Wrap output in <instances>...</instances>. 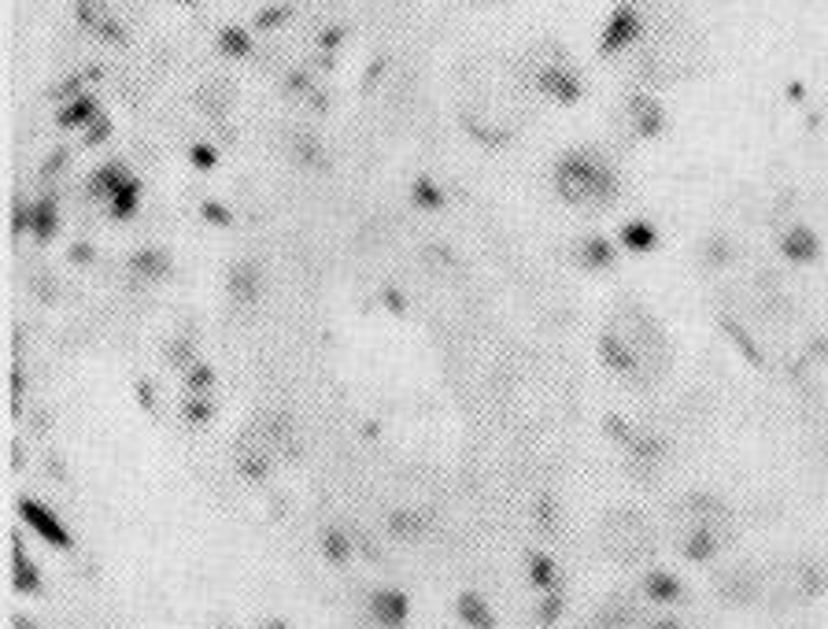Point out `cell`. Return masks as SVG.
<instances>
[{"label": "cell", "instance_id": "obj_40", "mask_svg": "<svg viewBox=\"0 0 828 629\" xmlns=\"http://www.w3.org/2000/svg\"><path fill=\"white\" fill-rule=\"evenodd\" d=\"M78 89H82V82H78V78H71V82H64V85L56 89V97H71V93H78Z\"/></svg>", "mask_w": 828, "mask_h": 629}, {"label": "cell", "instance_id": "obj_33", "mask_svg": "<svg viewBox=\"0 0 828 629\" xmlns=\"http://www.w3.org/2000/svg\"><path fill=\"white\" fill-rule=\"evenodd\" d=\"M108 134H111V123L100 115V118H93V123H89V130H85V144H89V148H97L100 141H108Z\"/></svg>", "mask_w": 828, "mask_h": 629}, {"label": "cell", "instance_id": "obj_23", "mask_svg": "<svg viewBox=\"0 0 828 629\" xmlns=\"http://www.w3.org/2000/svg\"><path fill=\"white\" fill-rule=\"evenodd\" d=\"M580 263L592 266V271H603V266L614 263V249H610L603 237H585V241H580Z\"/></svg>", "mask_w": 828, "mask_h": 629}, {"label": "cell", "instance_id": "obj_28", "mask_svg": "<svg viewBox=\"0 0 828 629\" xmlns=\"http://www.w3.org/2000/svg\"><path fill=\"white\" fill-rule=\"evenodd\" d=\"M211 385H214V367H211V363H196V367L186 371V389H189V397H207Z\"/></svg>", "mask_w": 828, "mask_h": 629}, {"label": "cell", "instance_id": "obj_5", "mask_svg": "<svg viewBox=\"0 0 828 629\" xmlns=\"http://www.w3.org/2000/svg\"><path fill=\"white\" fill-rule=\"evenodd\" d=\"M274 456H278V448H274V441H270V433H266L263 423L244 426V433L233 444V463H237V470L244 477H248V482H266L270 467H274Z\"/></svg>", "mask_w": 828, "mask_h": 629}, {"label": "cell", "instance_id": "obj_12", "mask_svg": "<svg viewBox=\"0 0 828 629\" xmlns=\"http://www.w3.org/2000/svg\"><path fill=\"white\" fill-rule=\"evenodd\" d=\"M625 111H629V123L636 127V134H640V137H655V134L662 130V108H658V100H655V97H648V93H632V97H629V104H625Z\"/></svg>", "mask_w": 828, "mask_h": 629}, {"label": "cell", "instance_id": "obj_20", "mask_svg": "<svg viewBox=\"0 0 828 629\" xmlns=\"http://www.w3.org/2000/svg\"><path fill=\"white\" fill-rule=\"evenodd\" d=\"M12 571H15V589L19 592H30V596L41 592V574H38V566L26 559L19 537H15V563H12Z\"/></svg>", "mask_w": 828, "mask_h": 629}, {"label": "cell", "instance_id": "obj_36", "mask_svg": "<svg viewBox=\"0 0 828 629\" xmlns=\"http://www.w3.org/2000/svg\"><path fill=\"white\" fill-rule=\"evenodd\" d=\"M97 34H100L104 41H122V26H115L111 19H104V22L97 26Z\"/></svg>", "mask_w": 828, "mask_h": 629}, {"label": "cell", "instance_id": "obj_26", "mask_svg": "<svg viewBox=\"0 0 828 629\" xmlns=\"http://www.w3.org/2000/svg\"><path fill=\"white\" fill-rule=\"evenodd\" d=\"M529 581H533L536 589H544V592H551V589H555V581H559L555 563H551L544 552H533V555H529Z\"/></svg>", "mask_w": 828, "mask_h": 629}, {"label": "cell", "instance_id": "obj_6", "mask_svg": "<svg viewBox=\"0 0 828 629\" xmlns=\"http://www.w3.org/2000/svg\"><path fill=\"white\" fill-rule=\"evenodd\" d=\"M533 85L544 97L559 100V104H573L580 97V82L577 74L566 67V56L555 59H533Z\"/></svg>", "mask_w": 828, "mask_h": 629}, {"label": "cell", "instance_id": "obj_18", "mask_svg": "<svg viewBox=\"0 0 828 629\" xmlns=\"http://www.w3.org/2000/svg\"><path fill=\"white\" fill-rule=\"evenodd\" d=\"M126 167H122L118 160L115 163H104V167H97L93 170V178H89V197H104V200H111L115 193H118V186L126 182Z\"/></svg>", "mask_w": 828, "mask_h": 629}, {"label": "cell", "instance_id": "obj_7", "mask_svg": "<svg viewBox=\"0 0 828 629\" xmlns=\"http://www.w3.org/2000/svg\"><path fill=\"white\" fill-rule=\"evenodd\" d=\"M19 515H22V522L34 529L41 541H48L52 548H59V552H71V548H74V541H71V533H67L64 519H56L45 503L22 496V500H19Z\"/></svg>", "mask_w": 828, "mask_h": 629}, {"label": "cell", "instance_id": "obj_16", "mask_svg": "<svg viewBox=\"0 0 828 629\" xmlns=\"http://www.w3.org/2000/svg\"><path fill=\"white\" fill-rule=\"evenodd\" d=\"M425 529H429V519L422 511H411V507H407V511H392L388 515V533L396 537V541H407V545L422 541Z\"/></svg>", "mask_w": 828, "mask_h": 629}, {"label": "cell", "instance_id": "obj_8", "mask_svg": "<svg viewBox=\"0 0 828 629\" xmlns=\"http://www.w3.org/2000/svg\"><path fill=\"white\" fill-rule=\"evenodd\" d=\"M718 596L728 607H751L762 600V571L754 566H728L718 578Z\"/></svg>", "mask_w": 828, "mask_h": 629}, {"label": "cell", "instance_id": "obj_19", "mask_svg": "<svg viewBox=\"0 0 828 629\" xmlns=\"http://www.w3.org/2000/svg\"><path fill=\"white\" fill-rule=\"evenodd\" d=\"M56 226H59V215H56L52 197H41L38 204H30V233H34L38 241H52Z\"/></svg>", "mask_w": 828, "mask_h": 629}, {"label": "cell", "instance_id": "obj_39", "mask_svg": "<svg viewBox=\"0 0 828 629\" xmlns=\"http://www.w3.org/2000/svg\"><path fill=\"white\" fill-rule=\"evenodd\" d=\"M648 629H684L677 618H655V622H648Z\"/></svg>", "mask_w": 828, "mask_h": 629}, {"label": "cell", "instance_id": "obj_14", "mask_svg": "<svg viewBox=\"0 0 828 629\" xmlns=\"http://www.w3.org/2000/svg\"><path fill=\"white\" fill-rule=\"evenodd\" d=\"M643 596H648L651 604H677V600H684V585L669 571H648L643 574Z\"/></svg>", "mask_w": 828, "mask_h": 629}, {"label": "cell", "instance_id": "obj_41", "mask_svg": "<svg viewBox=\"0 0 828 629\" xmlns=\"http://www.w3.org/2000/svg\"><path fill=\"white\" fill-rule=\"evenodd\" d=\"M289 89H300L303 93V89H308V74H289Z\"/></svg>", "mask_w": 828, "mask_h": 629}, {"label": "cell", "instance_id": "obj_44", "mask_svg": "<svg viewBox=\"0 0 828 629\" xmlns=\"http://www.w3.org/2000/svg\"><path fill=\"white\" fill-rule=\"evenodd\" d=\"M15 629H38V625L26 622V615H15Z\"/></svg>", "mask_w": 828, "mask_h": 629}, {"label": "cell", "instance_id": "obj_27", "mask_svg": "<svg viewBox=\"0 0 828 629\" xmlns=\"http://www.w3.org/2000/svg\"><path fill=\"white\" fill-rule=\"evenodd\" d=\"M181 418H186L189 426H207L214 418V400L211 397H186V404H181Z\"/></svg>", "mask_w": 828, "mask_h": 629}, {"label": "cell", "instance_id": "obj_25", "mask_svg": "<svg viewBox=\"0 0 828 629\" xmlns=\"http://www.w3.org/2000/svg\"><path fill=\"white\" fill-rule=\"evenodd\" d=\"M655 226H648V223H629L625 230H622V245L629 249V252H651L655 249Z\"/></svg>", "mask_w": 828, "mask_h": 629}, {"label": "cell", "instance_id": "obj_38", "mask_svg": "<svg viewBox=\"0 0 828 629\" xmlns=\"http://www.w3.org/2000/svg\"><path fill=\"white\" fill-rule=\"evenodd\" d=\"M200 212H204V219H211V223H222V226L230 223V215L222 212V207H219V204H204V207H200Z\"/></svg>", "mask_w": 828, "mask_h": 629}, {"label": "cell", "instance_id": "obj_4", "mask_svg": "<svg viewBox=\"0 0 828 629\" xmlns=\"http://www.w3.org/2000/svg\"><path fill=\"white\" fill-rule=\"evenodd\" d=\"M821 589H824V571L814 559H784L773 563L770 571H762V600L773 607L814 600Z\"/></svg>", "mask_w": 828, "mask_h": 629}, {"label": "cell", "instance_id": "obj_37", "mask_svg": "<svg viewBox=\"0 0 828 629\" xmlns=\"http://www.w3.org/2000/svg\"><path fill=\"white\" fill-rule=\"evenodd\" d=\"M285 15H289L285 8H274V12H263V15L256 19V26H263V30H266V26H278V22L285 19Z\"/></svg>", "mask_w": 828, "mask_h": 629}, {"label": "cell", "instance_id": "obj_45", "mask_svg": "<svg viewBox=\"0 0 828 629\" xmlns=\"http://www.w3.org/2000/svg\"><path fill=\"white\" fill-rule=\"evenodd\" d=\"M592 629H603V625H592Z\"/></svg>", "mask_w": 828, "mask_h": 629}, {"label": "cell", "instance_id": "obj_2", "mask_svg": "<svg viewBox=\"0 0 828 629\" xmlns=\"http://www.w3.org/2000/svg\"><path fill=\"white\" fill-rule=\"evenodd\" d=\"M555 189L573 207H603L618 197V178L596 153H566L555 167Z\"/></svg>", "mask_w": 828, "mask_h": 629}, {"label": "cell", "instance_id": "obj_32", "mask_svg": "<svg viewBox=\"0 0 828 629\" xmlns=\"http://www.w3.org/2000/svg\"><path fill=\"white\" fill-rule=\"evenodd\" d=\"M292 153H296V160H300V163H318L322 148H318V141H315V137H296V141H292Z\"/></svg>", "mask_w": 828, "mask_h": 629}, {"label": "cell", "instance_id": "obj_43", "mask_svg": "<svg viewBox=\"0 0 828 629\" xmlns=\"http://www.w3.org/2000/svg\"><path fill=\"white\" fill-rule=\"evenodd\" d=\"M259 629H289V625H285V622H282V618H270V622H263V625H259Z\"/></svg>", "mask_w": 828, "mask_h": 629}, {"label": "cell", "instance_id": "obj_31", "mask_svg": "<svg viewBox=\"0 0 828 629\" xmlns=\"http://www.w3.org/2000/svg\"><path fill=\"white\" fill-rule=\"evenodd\" d=\"M167 363H170V367H178V371H189V367H196L193 345H189V341H170V348H167Z\"/></svg>", "mask_w": 828, "mask_h": 629}, {"label": "cell", "instance_id": "obj_9", "mask_svg": "<svg viewBox=\"0 0 828 629\" xmlns=\"http://www.w3.org/2000/svg\"><path fill=\"white\" fill-rule=\"evenodd\" d=\"M640 34H643V19H640V12H636L632 4H622V8H614V15H610V22H606V30H603L599 52H603V56H614V52L629 48Z\"/></svg>", "mask_w": 828, "mask_h": 629}, {"label": "cell", "instance_id": "obj_11", "mask_svg": "<svg viewBox=\"0 0 828 629\" xmlns=\"http://www.w3.org/2000/svg\"><path fill=\"white\" fill-rule=\"evenodd\" d=\"M407 615H411V600H407L400 589H378L370 596V618L381 629H404Z\"/></svg>", "mask_w": 828, "mask_h": 629}, {"label": "cell", "instance_id": "obj_3", "mask_svg": "<svg viewBox=\"0 0 828 629\" xmlns=\"http://www.w3.org/2000/svg\"><path fill=\"white\" fill-rule=\"evenodd\" d=\"M599 545L614 563L640 566L655 555V526L636 507H614L599 522Z\"/></svg>", "mask_w": 828, "mask_h": 629}, {"label": "cell", "instance_id": "obj_1", "mask_svg": "<svg viewBox=\"0 0 828 629\" xmlns=\"http://www.w3.org/2000/svg\"><path fill=\"white\" fill-rule=\"evenodd\" d=\"M606 326L614 329V334L625 341V348L632 352L640 378H662L669 371V341H666L662 326L655 322V315L648 308L625 301Z\"/></svg>", "mask_w": 828, "mask_h": 629}, {"label": "cell", "instance_id": "obj_17", "mask_svg": "<svg viewBox=\"0 0 828 629\" xmlns=\"http://www.w3.org/2000/svg\"><path fill=\"white\" fill-rule=\"evenodd\" d=\"M458 618H463L470 629H492L496 625V615H492V607L484 604L481 592H463L458 596Z\"/></svg>", "mask_w": 828, "mask_h": 629}, {"label": "cell", "instance_id": "obj_30", "mask_svg": "<svg viewBox=\"0 0 828 629\" xmlns=\"http://www.w3.org/2000/svg\"><path fill=\"white\" fill-rule=\"evenodd\" d=\"M219 45H222L226 56H248V48H252L248 34H244V30H237V26H226V30H222Z\"/></svg>", "mask_w": 828, "mask_h": 629}, {"label": "cell", "instance_id": "obj_42", "mask_svg": "<svg viewBox=\"0 0 828 629\" xmlns=\"http://www.w3.org/2000/svg\"><path fill=\"white\" fill-rule=\"evenodd\" d=\"M341 41V30H329V34H322V45H336Z\"/></svg>", "mask_w": 828, "mask_h": 629}, {"label": "cell", "instance_id": "obj_13", "mask_svg": "<svg viewBox=\"0 0 828 629\" xmlns=\"http://www.w3.org/2000/svg\"><path fill=\"white\" fill-rule=\"evenodd\" d=\"M130 275L144 285H156V282L170 278V256L160 249H141L130 256Z\"/></svg>", "mask_w": 828, "mask_h": 629}, {"label": "cell", "instance_id": "obj_29", "mask_svg": "<svg viewBox=\"0 0 828 629\" xmlns=\"http://www.w3.org/2000/svg\"><path fill=\"white\" fill-rule=\"evenodd\" d=\"M562 611H566V596L559 592V589H551L544 600H540V611H536V622L540 625H551L555 618H562Z\"/></svg>", "mask_w": 828, "mask_h": 629}, {"label": "cell", "instance_id": "obj_21", "mask_svg": "<svg viewBox=\"0 0 828 629\" xmlns=\"http://www.w3.org/2000/svg\"><path fill=\"white\" fill-rule=\"evenodd\" d=\"M318 545H322V555H326L329 563H336V566L352 559V537H348L344 529H336V526H326V529H322Z\"/></svg>", "mask_w": 828, "mask_h": 629}, {"label": "cell", "instance_id": "obj_10", "mask_svg": "<svg viewBox=\"0 0 828 629\" xmlns=\"http://www.w3.org/2000/svg\"><path fill=\"white\" fill-rule=\"evenodd\" d=\"M226 289H230V301L240 304V308L259 304V296H263V271H259V263L237 259L230 266V275H226Z\"/></svg>", "mask_w": 828, "mask_h": 629}, {"label": "cell", "instance_id": "obj_22", "mask_svg": "<svg viewBox=\"0 0 828 629\" xmlns=\"http://www.w3.org/2000/svg\"><path fill=\"white\" fill-rule=\"evenodd\" d=\"M137 197H141V182L137 178H126V182L118 186V193L108 200L111 204V219H130L137 212Z\"/></svg>", "mask_w": 828, "mask_h": 629}, {"label": "cell", "instance_id": "obj_15", "mask_svg": "<svg viewBox=\"0 0 828 629\" xmlns=\"http://www.w3.org/2000/svg\"><path fill=\"white\" fill-rule=\"evenodd\" d=\"M780 252L791 259V263H810L817 256V237L806 230V226H791L784 237H780Z\"/></svg>", "mask_w": 828, "mask_h": 629}, {"label": "cell", "instance_id": "obj_34", "mask_svg": "<svg viewBox=\"0 0 828 629\" xmlns=\"http://www.w3.org/2000/svg\"><path fill=\"white\" fill-rule=\"evenodd\" d=\"M414 197H418V200H422L425 207H437V204H440L437 189H433V186H429V182H418V186H414Z\"/></svg>", "mask_w": 828, "mask_h": 629}, {"label": "cell", "instance_id": "obj_35", "mask_svg": "<svg viewBox=\"0 0 828 629\" xmlns=\"http://www.w3.org/2000/svg\"><path fill=\"white\" fill-rule=\"evenodd\" d=\"M193 163H196V167H214V148L193 144Z\"/></svg>", "mask_w": 828, "mask_h": 629}, {"label": "cell", "instance_id": "obj_24", "mask_svg": "<svg viewBox=\"0 0 828 629\" xmlns=\"http://www.w3.org/2000/svg\"><path fill=\"white\" fill-rule=\"evenodd\" d=\"M97 115V100L93 97H78L74 104H67L64 111H59V127H89Z\"/></svg>", "mask_w": 828, "mask_h": 629}]
</instances>
